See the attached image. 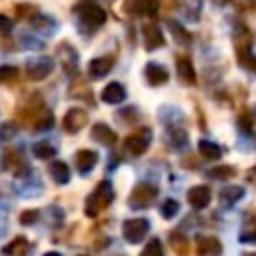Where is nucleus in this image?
<instances>
[{"label":"nucleus","instance_id":"obj_34","mask_svg":"<svg viewBox=\"0 0 256 256\" xmlns=\"http://www.w3.org/2000/svg\"><path fill=\"white\" fill-rule=\"evenodd\" d=\"M238 128L244 130L246 134H252V120H250L246 114H242V116L238 118Z\"/></svg>","mask_w":256,"mask_h":256},{"label":"nucleus","instance_id":"obj_4","mask_svg":"<svg viewBox=\"0 0 256 256\" xmlns=\"http://www.w3.org/2000/svg\"><path fill=\"white\" fill-rule=\"evenodd\" d=\"M54 70V58L50 56H34L26 62V76L30 80H44Z\"/></svg>","mask_w":256,"mask_h":256},{"label":"nucleus","instance_id":"obj_39","mask_svg":"<svg viewBox=\"0 0 256 256\" xmlns=\"http://www.w3.org/2000/svg\"><path fill=\"white\" fill-rule=\"evenodd\" d=\"M254 120H256V108H254Z\"/></svg>","mask_w":256,"mask_h":256},{"label":"nucleus","instance_id":"obj_38","mask_svg":"<svg viewBox=\"0 0 256 256\" xmlns=\"http://www.w3.org/2000/svg\"><path fill=\"white\" fill-rule=\"evenodd\" d=\"M214 2H216V4H228L230 0H214Z\"/></svg>","mask_w":256,"mask_h":256},{"label":"nucleus","instance_id":"obj_33","mask_svg":"<svg viewBox=\"0 0 256 256\" xmlns=\"http://www.w3.org/2000/svg\"><path fill=\"white\" fill-rule=\"evenodd\" d=\"M52 124H54V120H52V114L48 112L44 118H40L36 122V130H48V128H52Z\"/></svg>","mask_w":256,"mask_h":256},{"label":"nucleus","instance_id":"obj_29","mask_svg":"<svg viewBox=\"0 0 256 256\" xmlns=\"http://www.w3.org/2000/svg\"><path fill=\"white\" fill-rule=\"evenodd\" d=\"M178 210H180V204H178L174 198H166V200L160 204V212H162L164 218H174Z\"/></svg>","mask_w":256,"mask_h":256},{"label":"nucleus","instance_id":"obj_2","mask_svg":"<svg viewBox=\"0 0 256 256\" xmlns=\"http://www.w3.org/2000/svg\"><path fill=\"white\" fill-rule=\"evenodd\" d=\"M156 196H158V186H154L150 182H140L132 188V192L128 196V204L134 210H144L156 200Z\"/></svg>","mask_w":256,"mask_h":256},{"label":"nucleus","instance_id":"obj_10","mask_svg":"<svg viewBox=\"0 0 256 256\" xmlns=\"http://www.w3.org/2000/svg\"><path fill=\"white\" fill-rule=\"evenodd\" d=\"M144 76L150 86H160L168 82V70L158 62H148L144 68Z\"/></svg>","mask_w":256,"mask_h":256},{"label":"nucleus","instance_id":"obj_18","mask_svg":"<svg viewBox=\"0 0 256 256\" xmlns=\"http://www.w3.org/2000/svg\"><path fill=\"white\" fill-rule=\"evenodd\" d=\"M28 250H30L28 240L22 238V236H18V238H14L8 246L2 248V254H4V256H26Z\"/></svg>","mask_w":256,"mask_h":256},{"label":"nucleus","instance_id":"obj_22","mask_svg":"<svg viewBox=\"0 0 256 256\" xmlns=\"http://www.w3.org/2000/svg\"><path fill=\"white\" fill-rule=\"evenodd\" d=\"M244 188L242 186H224L222 190H220V200H222V204H226V206H230V204H234V202H238L242 196H244Z\"/></svg>","mask_w":256,"mask_h":256},{"label":"nucleus","instance_id":"obj_37","mask_svg":"<svg viewBox=\"0 0 256 256\" xmlns=\"http://www.w3.org/2000/svg\"><path fill=\"white\" fill-rule=\"evenodd\" d=\"M44 256H62V254H60V252H46Z\"/></svg>","mask_w":256,"mask_h":256},{"label":"nucleus","instance_id":"obj_31","mask_svg":"<svg viewBox=\"0 0 256 256\" xmlns=\"http://www.w3.org/2000/svg\"><path fill=\"white\" fill-rule=\"evenodd\" d=\"M38 216H40L38 210H26V212H22V216H20V224L30 226V224H34V222L38 220Z\"/></svg>","mask_w":256,"mask_h":256},{"label":"nucleus","instance_id":"obj_26","mask_svg":"<svg viewBox=\"0 0 256 256\" xmlns=\"http://www.w3.org/2000/svg\"><path fill=\"white\" fill-rule=\"evenodd\" d=\"M240 242L256 244V216H252V218L246 220L244 230H242V234H240Z\"/></svg>","mask_w":256,"mask_h":256},{"label":"nucleus","instance_id":"obj_9","mask_svg":"<svg viewBox=\"0 0 256 256\" xmlns=\"http://www.w3.org/2000/svg\"><path fill=\"white\" fill-rule=\"evenodd\" d=\"M186 196H188V202H190L192 208L202 210V208H206V206L210 204V196H212V192H210V188H208L206 184H200V186L190 188Z\"/></svg>","mask_w":256,"mask_h":256},{"label":"nucleus","instance_id":"obj_27","mask_svg":"<svg viewBox=\"0 0 256 256\" xmlns=\"http://www.w3.org/2000/svg\"><path fill=\"white\" fill-rule=\"evenodd\" d=\"M236 174V170L232 166H216V168H210L206 172L208 178H214V180H228Z\"/></svg>","mask_w":256,"mask_h":256},{"label":"nucleus","instance_id":"obj_19","mask_svg":"<svg viewBox=\"0 0 256 256\" xmlns=\"http://www.w3.org/2000/svg\"><path fill=\"white\" fill-rule=\"evenodd\" d=\"M176 70H178V76H180L184 82L192 84V82L196 80V74H194V66H192V60H190V58H186V56H180V58L176 60Z\"/></svg>","mask_w":256,"mask_h":256},{"label":"nucleus","instance_id":"obj_36","mask_svg":"<svg viewBox=\"0 0 256 256\" xmlns=\"http://www.w3.org/2000/svg\"><path fill=\"white\" fill-rule=\"evenodd\" d=\"M10 28H12V20H10L8 16L0 14V32L6 34V32H10Z\"/></svg>","mask_w":256,"mask_h":256},{"label":"nucleus","instance_id":"obj_7","mask_svg":"<svg viewBox=\"0 0 256 256\" xmlns=\"http://www.w3.org/2000/svg\"><path fill=\"white\" fill-rule=\"evenodd\" d=\"M86 122H88V114H86L82 108H70V110L66 112L64 120H62V126H64L66 132L76 134V132H80V130L86 126Z\"/></svg>","mask_w":256,"mask_h":256},{"label":"nucleus","instance_id":"obj_32","mask_svg":"<svg viewBox=\"0 0 256 256\" xmlns=\"http://www.w3.org/2000/svg\"><path fill=\"white\" fill-rule=\"evenodd\" d=\"M16 124H2L0 126V138L2 140H8V138H12V136H16Z\"/></svg>","mask_w":256,"mask_h":256},{"label":"nucleus","instance_id":"obj_21","mask_svg":"<svg viewBox=\"0 0 256 256\" xmlns=\"http://www.w3.org/2000/svg\"><path fill=\"white\" fill-rule=\"evenodd\" d=\"M198 150H200V154L204 156V158H208V160H218L220 156H222V148L216 144V142H212V140H200L198 142Z\"/></svg>","mask_w":256,"mask_h":256},{"label":"nucleus","instance_id":"obj_25","mask_svg":"<svg viewBox=\"0 0 256 256\" xmlns=\"http://www.w3.org/2000/svg\"><path fill=\"white\" fill-rule=\"evenodd\" d=\"M32 26H34L36 30L44 32V34H52V32L56 30V22H54L52 18H48V16H42V14L32 18Z\"/></svg>","mask_w":256,"mask_h":256},{"label":"nucleus","instance_id":"obj_11","mask_svg":"<svg viewBox=\"0 0 256 256\" xmlns=\"http://www.w3.org/2000/svg\"><path fill=\"white\" fill-rule=\"evenodd\" d=\"M196 248L200 256H222V244L214 236H198Z\"/></svg>","mask_w":256,"mask_h":256},{"label":"nucleus","instance_id":"obj_17","mask_svg":"<svg viewBox=\"0 0 256 256\" xmlns=\"http://www.w3.org/2000/svg\"><path fill=\"white\" fill-rule=\"evenodd\" d=\"M48 172H50V176H52V180H54L56 184H68V180H70V168H68V164L62 162V160L52 162V164L48 166Z\"/></svg>","mask_w":256,"mask_h":256},{"label":"nucleus","instance_id":"obj_12","mask_svg":"<svg viewBox=\"0 0 256 256\" xmlns=\"http://www.w3.org/2000/svg\"><path fill=\"white\" fill-rule=\"evenodd\" d=\"M112 66H114V58H112V56H98V58L90 60L88 72H90L92 78L98 80V78H104V76L112 70Z\"/></svg>","mask_w":256,"mask_h":256},{"label":"nucleus","instance_id":"obj_20","mask_svg":"<svg viewBox=\"0 0 256 256\" xmlns=\"http://www.w3.org/2000/svg\"><path fill=\"white\" fill-rule=\"evenodd\" d=\"M166 26H168V30L172 32V36L176 38V42H178V44H182V46H188V44L192 42V36H190V32H188V30H186L182 24L168 20V22H166Z\"/></svg>","mask_w":256,"mask_h":256},{"label":"nucleus","instance_id":"obj_30","mask_svg":"<svg viewBox=\"0 0 256 256\" xmlns=\"http://www.w3.org/2000/svg\"><path fill=\"white\" fill-rule=\"evenodd\" d=\"M18 76V68L14 66H0V82H8Z\"/></svg>","mask_w":256,"mask_h":256},{"label":"nucleus","instance_id":"obj_15","mask_svg":"<svg viewBox=\"0 0 256 256\" xmlns=\"http://www.w3.org/2000/svg\"><path fill=\"white\" fill-rule=\"evenodd\" d=\"M98 162V154L94 150H78L76 154V166H78V172L80 174H90V170L96 166Z\"/></svg>","mask_w":256,"mask_h":256},{"label":"nucleus","instance_id":"obj_16","mask_svg":"<svg viewBox=\"0 0 256 256\" xmlns=\"http://www.w3.org/2000/svg\"><path fill=\"white\" fill-rule=\"evenodd\" d=\"M166 140H168V144H170L174 150H184V148L188 146V136H186V132H184L182 128H178V126H168V128H166Z\"/></svg>","mask_w":256,"mask_h":256},{"label":"nucleus","instance_id":"obj_35","mask_svg":"<svg viewBox=\"0 0 256 256\" xmlns=\"http://www.w3.org/2000/svg\"><path fill=\"white\" fill-rule=\"evenodd\" d=\"M8 230V216H6V210L0 206V238L6 234Z\"/></svg>","mask_w":256,"mask_h":256},{"label":"nucleus","instance_id":"obj_13","mask_svg":"<svg viewBox=\"0 0 256 256\" xmlns=\"http://www.w3.org/2000/svg\"><path fill=\"white\" fill-rule=\"evenodd\" d=\"M100 98H102L106 104H120V102L126 100V88H124L120 82H110V84L102 90Z\"/></svg>","mask_w":256,"mask_h":256},{"label":"nucleus","instance_id":"obj_3","mask_svg":"<svg viewBox=\"0 0 256 256\" xmlns=\"http://www.w3.org/2000/svg\"><path fill=\"white\" fill-rule=\"evenodd\" d=\"M148 230H150L148 218H130V220H124L122 224V234L130 244H140L148 234Z\"/></svg>","mask_w":256,"mask_h":256},{"label":"nucleus","instance_id":"obj_24","mask_svg":"<svg viewBox=\"0 0 256 256\" xmlns=\"http://www.w3.org/2000/svg\"><path fill=\"white\" fill-rule=\"evenodd\" d=\"M32 152H34L36 158L48 160V158H52V156L56 154V148H54L52 144H48L46 140H40V142H34V144H32Z\"/></svg>","mask_w":256,"mask_h":256},{"label":"nucleus","instance_id":"obj_23","mask_svg":"<svg viewBox=\"0 0 256 256\" xmlns=\"http://www.w3.org/2000/svg\"><path fill=\"white\" fill-rule=\"evenodd\" d=\"M236 60H238V64H240L244 70L256 74V54H254L250 48H238Z\"/></svg>","mask_w":256,"mask_h":256},{"label":"nucleus","instance_id":"obj_8","mask_svg":"<svg viewBox=\"0 0 256 256\" xmlns=\"http://www.w3.org/2000/svg\"><path fill=\"white\" fill-rule=\"evenodd\" d=\"M142 38H144V48L146 50H156L164 46V36L158 24H144L142 26Z\"/></svg>","mask_w":256,"mask_h":256},{"label":"nucleus","instance_id":"obj_14","mask_svg":"<svg viewBox=\"0 0 256 256\" xmlns=\"http://www.w3.org/2000/svg\"><path fill=\"white\" fill-rule=\"evenodd\" d=\"M92 138H94L96 142L104 144V146H112V144L116 142V132H114L108 124L98 122V124L92 126Z\"/></svg>","mask_w":256,"mask_h":256},{"label":"nucleus","instance_id":"obj_6","mask_svg":"<svg viewBox=\"0 0 256 256\" xmlns=\"http://www.w3.org/2000/svg\"><path fill=\"white\" fill-rule=\"evenodd\" d=\"M106 22V12L96 4H86L80 8V24L86 30H96Z\"/></svg>","mask_w":256,"mask_h":256},{"label":"nucleus","instance_id":"obj_1","mask_svg":"<svg viewBox=\"0 0 256 256\" xmlns=\"http://www.w3.org/2000/svg\"><path fill=\"white\" fill-rule=\"evenodd\" d=\"M112 198H114V188H112V184L110 182H100L98 186H96V190L88 196V200H86V208H84V212H86V216H90V218H94V216H98V212L104 208V206H108L110 202H112Z\"/></svg>","mask_w":256,"mask_h":256},{"label":"nucleus","instance_id":"obj_28","mask_svg":"<svg viewBox=\"0 0 256 256\" xmlns=\"http://www.w3.org/2000/svg\"><path fill=\"white\" fill-rule=\"evenodd\" d=\"M140 256H164V248L160 238H150L144 246V250L140 252Z\"/></svg>","mask_w":256,"mask_h":256},{"label":"nucleus","instance_id":"obj_5","mask_svg":"<svg viewBox=\"0 0 256 256\" xmlns=\"http://www.w3.org/2000/svg\"><path fill=\"white\" fill-rule=\"evenodd\" d=\"M152 142V130L150 128H140L136 130L134 134H130L126 140H124V148L128 154L132 156H140Z\"/></svg>","mask_w":256,"mask_h":256}]
</instances>
